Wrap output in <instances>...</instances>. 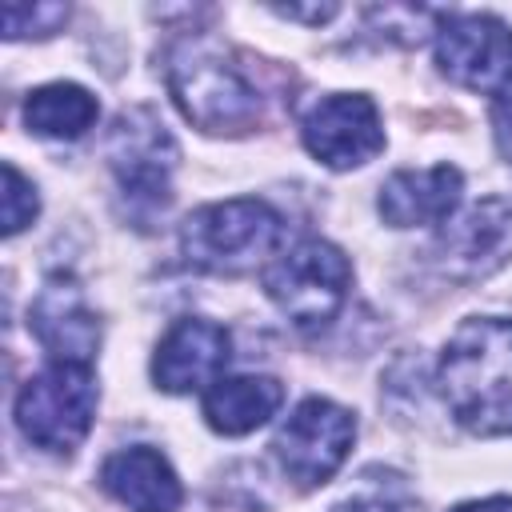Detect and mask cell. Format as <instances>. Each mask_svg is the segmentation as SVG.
Segmentation results:
<instances>
[{"label":"cell","instance_id":"cell-11","mask_svg":"<svg viewBox=\"0 0 512 512\" xmlns=\"http://www.w3.org/2000/svg\"><path fill=\"white\" fill-rule=\"evenodd\" d=\"M232 356L228 328L208 316H180L156 344L152 356V380L156 388L184 396L204 384H216L224 364Z\"/></svg>","mask_w":512,"mask_h":512},{"label":"cell","instance_id":"cell-5","mask_svg":"<svg viewBox=\"0 0 512 512\" xmlns=\"http://www.w3.org/2000/svg\"><path fill=\"white\" fill-rule=\"evenodd\" d=\"M352 288L348 256L328 240H300L264 268V292L304 332L328 328Z\"/></svg>","mask_w":512,"mask_h":512},{"label":"cell","instance_id":"cell-10","mask_svg":"<svg viewBox=\"0 0 512 512\" xmlns=\"http://www.w3.org/2000/svg\"><path fill=\"white\" fill-rule=\"evenodd\" d=\"M300 136H304V148L336 172L360 168L384 148L380 112L360 92H336L316 100L300 124Z\"/></svg>","mask_w":512,"mask_h":512},{"label":"cell","instance_id":"cell-21","mask_svg":"<svg viewBox=\"0 0 512 512\" xmlns=\"http://www.w3.org/2000/svg\"><path fill=\"white\" fill-rule=\"evenodd\" d=\"M272 12H276V16H284V20L324 24V20H332V16H336V4H312V8H300V4H276Z\"/></svg>","mask_w":512,"mask_h":512},{"label":"cell","instance_id":"cell-13","mask_svg":"<svg viewBox=\"0 0 512 512\" xmlns=\"http://www.w3.org/2000/svg\"><path fill=\"white\" fill-rule=\"evenodd\" d=\"M464 192V176L456 164L436 168H404L392 172L380 188V216L392 228H416V224H444Z\"/></svg>","mask_w":512,"mask_h":512},{"label":"cell","instance_id":"cell-8","mask_svg":"<svg viewBox=\"0 0 512 512\" xmlns=\"http://www.w3.org/2000/svg\"><path fill=\"white\" fill-rule=\"evenodd\" d=\"M352 440H356V416L324 396H308L280 424L272 452L288 480H296L300 488H316L336 476Z\"/></svg>","mask_w":512,"mask_h":512},{"label":"cell","instance_id":"cell-7","mask_svg":"<svg viewBox=\"0 0 512 512\" xmlns=\"http://www.w3.org/2000/svg\"><path fill=\"white\" fill-rule=\"evenodd\" d=\"M436 64L468 92L504 96L512 88V28L488 12H444L436 24Z\"/></svg>","mask_w":512,"mask_h":512},{"label":"cell","instance_id":"cell-20","mask_svg":"<svg viewBox=\"0 0 512 512\" xmlns=\"http://www.w3.org/2000/svg\"><path fill=\"white\" fill-rule=\"evenodd\" d=\"M492 132H496V148H500V156L512 164V88L496 100V108H492Z\"/></svg>","mask_w":512,"mask_h":512},{"label":"cell","instance_id":"cell-15","mask_svg":"<svg viewBox=\"0 0 512 512\" xmlns=\"http://www.w3.org/2000/svg\"><path fill=\"white\" fill-rule=\"evenodd\" d=\"M284 400L276 376H220L204 396V416L224 436H244L260 428Z\"/></svg>","mask_w":512,"mask_h":512},{"label":"cell","instance_id":"cell-19","mask_svg":"<svg viewBox=\"0 0 512 512\" xmlns=\"http://www.w3.org/2000/svg\"><path fill=\"white\" fill-rule=\"evenodd\" d=\"M332 512H408V504H404V500H396L392 492L376 488V492H360V496L340 500Z\"/></svg>","mask_w":512,"mask_h":512},{"label":"cell","instance_id":"cell-4","mask_svg":"<svg viewBox=\"0 0 512 512\" xmlns=\"http://www.w3.org/2000/svg\"><path fill=\"white\" fill-rule=\"evenodd\" d=\"M108 168L128 200V216L148 228L172 200L176 140L152 108H128L112 120L108 132Z\"/></svg>","mask_w":512,"mask_h":512},{"label":"cell","instance_id":"cell-18","mask_svg":"<svg viewBox=\"0 0 512 512\" xmlns=\"http://www.w3.org/2000/svg\"><path fill=\"white\" fill-rule=\"evenodd\" d=\"M40 200H36V188L20 176L16 164H4V236H16L24 224H32Z\"/></svg>","mask_w":512,"mask_h":512},{"label":"cell","instance_id":"cell-2","mask_svg":"<svg viewBox=\"0 0 512 512\" xmlns=\"http://www.w3.org/2000/svg\"><path fill=\"white\" fill-rule=\"evenodd\" d=\"M168 92L184 120L204 132H240L256 124L260 96L244 68L212 36H180L168 48Z\"/></svg>","mask_w":512,"mask_h":512},{"label":"cell","instance_id":"cell-3","mask_svg":"<svg viewBox=\"0 0 512 512\" xmlns=\"http://www.w3.org/2000/svg\"><path fill=\"white\" fill-rule=\"evenodd\" d=\"M280 236H284L280 212L256 196L204 204L180 224L184 260L220 276H240L256 268L264 256H272Z\"/></svg>","mask_w":512,"mask_h":512},{"label":"cell","instance_id":"cell-22","mask_svg":"<svg viewBox=\"0 0 512 512\" xmlns=\"http://www.w3.org/2000/svg\"><path fill=\"white\" fill-rule=\"evenodd\" d=\"M452 512H512V496H488V500H472V504H456Z\"/></svg>","mask_w":512,"mask_h":512},{"label":"cell","instance_id":"cell-6","mask_svg":"<svg viewBox=\"0 0 512 512\" xmlns=\"http://www.w3.org/2000/svg\"><path fill=\"white\" fill-rule=\"evenodd\" d=\"M96 376L88 364H60L52 360L44 372L28 376L16 396V424L28 444L44 452H72L96 416Z\"/></svg>","mask_w":512,"mask_h":512},{"label":"cell","instance_id":"cell-16","mask_svg":"<svg viewBox=\"0 0 512 512\" xmlns=\"http://www.w3.org/2000/svg\"><path fill=\"white\" fill-rule=\"evenodd\" d=\"M100 116V104L88 88L80 84H44V88H32L28 100H24V124L36 132V136H48V140H76L84 136Z\"/></svg>","mask_w":512,"mask_h":512},{"label":"cell","instance_id":"cell-17","mask_svg":"<svg viewBox=\"0 0 512 512\" xmlns=\"http://www.w3.org/2000/svg\"><path fill=\"white\" fill-rule=\"evenodd\" d=\"M68 20V4H4V40H24V36H52Z\"/></svg>","mask_w":512,"mask_h":512},{"label":"cell","instance_id":"cell-14","mask_svg":"<svg viewBox=\"0 0 512 512\" xmlns=\"http://www.w3.org/2000/svg\"><path fill=\"white\" fill-rule=\"evenodd\" d=\"M100 484L108 496H116L132 512H176L184 500L172 464L148 444L112 452L100 464Z\"/></svg>","mask_w":512,"mask_h":512},{"label":"cell","instance_id":"cell-1","mask_svg":"<svg viewBox=\"0 0 512 512\" xmlns=\"http://www.w3.org/2000/svg\"><path fill=\"white\" fill-rule=\"evenodd\" d=\"M448 412L476 436L512 432V320L472 316L464 320L436 368Z\"/></svg>","mask_w":512,"mask_h":512},{"label":"cell","instance_id":"cell-12","mask_svg":"<svg viewBox=\"0 0 512 512\" xmlns=\"http://www.w3.org/2000/svg\"><path fill=\"white\" fill-rule=\"evenodd\" d=\"M28 328L48 348V356L60 364H92L96 344H100L96 312L88 308L80 284L64 272L48 276L44 288L36 292L28 308Z\"/></svg>","mask_w":512,"mask_h":512},{"label":"cell","instance_id":"cell-9","mask_svg":"<svg viewBox=\"0 0 512 512\" xmlns=\"http://www.w3.org/2000/svg\"><path fill=\"white\" fill-rule=\"evenodd\" d=\"M512 260V196H484L436 232V264L456 284H476Z\"/></svg>","mask_w":512,"mask_h":512}]
</instances>
